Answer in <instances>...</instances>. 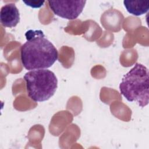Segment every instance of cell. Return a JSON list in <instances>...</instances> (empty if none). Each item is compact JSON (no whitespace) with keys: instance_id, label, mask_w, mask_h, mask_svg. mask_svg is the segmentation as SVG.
<instances>
[{"instance_id":"obj_2","label":"cell","mask_w":149,"mask_h":149,"mask_svg":"<svg viewBox=\"0 0 149 149\" xmlns=\"http://www.w3.org/2000/svg\"><path fill=\"white\" fill-rule=\"evenodd\" d=\"M120 94L129 102L139 106L148 105L149 98V72L144 65L136 63L123 77L119 85Z\"/></svg>"},{"instance_id":"obj_4","label":"cell","mask_w":149,"mask_h":149,"mask_svg":"<svg viewBox=\"0 0 149 149\" xmlns=\"http://www.w3.org/2000/svg\"><path fill=\"white\" fill-rule=\"evenodd\" d=\"M86 1H48L55 15L68 20H74L82 12Z\"/></svg>"},{"instance_id":"obj_1","label":"cell","mask_w":149,"mask_h":149,"mask_svg":"<svg viewBox=\"0 0 149 149\" xmlns=\"http://www.w3.org/2000/svg\"><path fill=\"white\" fill-rule=\"evenodd\" d=\"M27 41L20 49L21 61L27 70L47 69L58 59V54L55 46L41 30H30L26 32Z\"/></svg>"},{"instance_id":"obj_6","label":"cell","mask_w":149,"mask_h":149,"mask_svg":"<svg viewBox=\"0 0 149 149\" xmlns=\"http://www.w3.org/2000/svg\"><path fill=\"white\" fill-rule=\"evenodd\" d=\"M127 11L134 16H140L148 12L149 9L148 1H123Z\"/></svg>"},{"instance_id":"obj_5","label":"cell","mask_w":149,"mask_h":149,"mask_svg":"<svg viewBox=\"0 0 149 149\" xmlns=\"http://www.w3.org/2000/svg\"><path fill=\"white\" fill-rule=\"evenodd\" d=\"M1 23L3 26L14 27L20 22L19 10L14 3H8L3 6L0 12Z\"/></svg>"},{"instance_id":"obj_7","label":"cell","mask_w":149,"mask_h":149,"mask_svg":"<svg viewBox=\"0 0 149 149\" xmlns=\"http://www.w3.org/2000/svg\"><path fill=\"white\" fill-rule=\"evenodd\" d=\"M23 2L29 6L34 8H38L42 6L44 3V1H23Z\"/></svg>"},{"instance_id":"obj_3","label":"cell","mask_w":149,"mask_h":149,"mask_svg":"<svg viewBox=\"0 0 149 149\" xmlns=\"http://www.w3.org/2000/svg\"><path fill=\"white\" fill-rule=\"evenodd\" d=\"M29 97L34 101L49 100L58 87V79L52 71L45 69L32 70L24 76Z\"/></svg>"}]
</instances>
